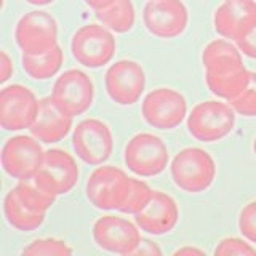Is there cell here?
Segmentation results:
<instances>
[{"label": "cell", "instance_id": "cell-17", "mask_svg": "<svg viewBox=\"0 0 256 256\" xmlns=\"http://www.w3.org/2000/svg\"><path fill=\"white\" fill-rule=\"evenodd\" d=\"M138 228L150 236H164L172 232L180 221V210L172 196L154 190L149 204L134 214Z\"/></svg>", "mask_w": 256, "mask_h": 256}, {"label": "cell", "instance_id": "cell-3", "mask_svg": "<svg viewBox=\"0 0 256 256\" xmlns=\"http://www.w3.org/2000/svg\"><path fill=\"white\" fill-rule=\"evenodd\" d=\"M236 126V110L221 101H204L188 116V132L200 142H214L226 138Z\"/></svg>", "mask_w": 256, "mask_h": 256}, {"label": "cell", "instance_id": "cell-18", "mask_svg": "<svg viewBox=\"0 0 256 256\" xmlns=\"http://www.w3.org/2000/svg\"><path fill=\"white\" fill-rule=\"evenodd\" d=\"M256 21L254 0H224L213 16L214 30L224 38L236 40Z\"/></svg>", "mask_w": 256, "mask_h": 256}, {"label": "cell", "instance_id": "cell-1", "mask_svg": "<svg viewBox=\"0 0 256 256\" xmlns=\"http://www.w3.org/2000/svg\"><path fill=\"white\" fill-rule=\"evenodd\" d=\"M206 86L216 98L228 102L242 93L250 82V70L244 66L242 53L228 40H213L202 52Z\"/></svg>", "mask_w": 256, "mask_h": 256}, {"label": "cell", "instance_id": "cell-24", "mask_svg": "<svg viewBox=\"0 0 256 256\" xmlns=\"http://www.w3.org/2000/svg\"><path fill=\"white\" fill-rule=\"evenodd\" d=\"M154 194V190L150 189L148 182H144L142 180H136L132 178L130 182V189H128V194L125 197L124 205L120 206L118 212L126 213V214H136L140 213L144 206L149 204V200Z\"/></svg>", "mask_w": 256, "mask_h": 256}, {"label": "cell", "instance_id": "cell-11", "mask_svg": "<svg viewBox=\"0 0 256 256\" xmlns=\"http://www.w3.org/2000/svg\"><path fill=\"white\" fill-rule=\"evenodd\" d=\"M72 148L77 157L88 165H102L114 149V138L106 122L100 118H85L74 128Z\"/></svg>", "mask_w": 256, "mask_h": 256}, {"label": "cell", "instance_id": "cell-31", "mask_svg": "<svg viewBox=\"0 0 256 256\" xmlns=\"http://www.w3.org/2000/svg\"><path fill=\"white\" fill-rule=\"evenodd\" d=\"M133 254H162V250H160L156 244L149 242V240H142L141 238V242H140L138 246H136V250L133 252Z\"/></svg>", "mask_w": 256, "mask_h": 256}, {"label": "cell", "instance_id": "cell-20", "mask_svg": "<svg viewBox=\"0 0 256 256\" xmlns=\"http://www.w3.org/2000/svg\"><path fill=\"white\" fill-rule=\"evenodd\" d=\"M4 214L6 222L12 228L21 232H30L36 230L44 224L45 213L34 212L20 198L14 189H12L4 198Z\"/></svg>", "mask_w": 256, "mask_h": 256}, {"label": "cell", "instance_id": "cell-15", "mask_svg": "<svg viewBox=\"0 0 256 256\" xmlns=\"http://www.w3.org/2000/svg\"><path fill=\"white\" fill-rule=\"evenodd\" d=\"M142 22L152 36L174 38L186 30L189 13L181 0H149L142 10Z\"/></svg>", "mask_w": 256, "mask_h": 256}, {"label": "cell", "instance_id": "cell-16", "mask_svg": "<svg viewBox=\"0 0 256 256\" xmlns=\"http://www.w3.org/2000/svg\"><path fill=\"white\" fill-rule=\"evenodd\" d=\"M93 240L101 250L117 254H133L141 242L138 224L120 216H102L93 224Z\"/></svg>", "mask_w": 256, "mask_h": 256}, {"label": "cell", "instance_id": "cell-26", "mask_svg": "<svg viewBox=\"0 0 256 256\" xmlns=\"http://www.w3.org/2000/svg\"><path fill=\"white\" fill-rule=\"evenodd\" d=\"M236 114L244 117H256V72H250V82L237 98L229 101Z\"/></svg>", "mask_w": 256, "mask_h": 256}, {"label": "cell", "instance_id": "cell-32", "mask_svg": "<svg viewBox=\"0 0 256 256\" xmlns=\"http://www.w3.org/2000/svg\"><path fill=\"white\" fill-rule=\"evenodd\" d=\"M84 2L90 8H93L94 12H100V10H104V8L110 6L114 2H117V0H84Z\"/></svg>", "mask_w": 256, "mask_h": 256}, {"label": "cell", "instance_id": "cell-12", "mask_svg": "<svg viewBox=\"0 0 256 256\" xmlns=\"http://www.w3.org/2000/svg\"><path fill=\"white\" fill-rule=\"evenodd\" d=\"M80 170L74 157L62 149L45 150L44 164L32 178L44 190L54 197L68 194L78 181Z\"/></svg>", "mask_w": 256, "mask_h": 256}, {"label": "cell", "instance_id": "cell-9", "mask_svg": "<svg viewBox=\"0 0 256 256\" xmlns=\"http://www.w3.org/2000/svg\"><path fill=\"white\" fill-rule=\"evenodd\" d=\"M144 122L157 130H173L188 114L186 98L173 88H156L146 94L141 104Z\"/></svg>", "mask_w": 256, "mask_h": 256}, {"label": "cell", "instance_id": "cell-6", "mask_svg": "<svg viewBox=\"0 0 256 256\" xmlns=\"http://www.w3.org/2000/svg\"><path fill=\"white\" fill-rule=\"evenodd\" d=\"M124 160L130 172L141 178H150L165 172L170 154L158 136L152 133H138L126 142Z\"/></svg>", "mask_w": 256, "mask_h": 256}, {"label": "cell", "instance_id": "cell-2", "mask_svg": "<svg viewBox=\"0 0 256 256\" xmlns=\"http://www.w3.org/2000/svg\"><path fill=\"white\" fill-rule=\"evenodd\" d=\"M170 172L176 188L189 194H198L213 184L216 178V164L206 150L186 148L174 156Z\"/></svg>", "mask_w": 256, "mask_h": 256}, {"label": "cell", "instance_id": "cell-27", "mask_svg": "<svg viewBox=\"0 0 256 256\" xmlns=\"http://www.w3.org/2000/svg\"><path fill=\"white\" fill-rule=\"evenodd\" d=\"M214 256H256V248L252 244L237 237H226L216 245Z\"/></svg>", "mask_w": 256, "mask_h": 256}, {"label": "cell", "instance_id": "cell-19", "mask_svg": "<svg viewBox=\"0 0 256 256\" xmlns=\"http://www.w3.org/2000/svg\"><path fill=\"white\" fill-rule=\"evenodd\" d=\"M72 128V117L61 112L53 102L52 96L40 100L38 112L34 124L29 128L30 134L40 142L53 144L60 142L69 134Z\"/></svg>", "mask_w": 256, "mask_h": 256}, {"label": "cell", "instance_id": "cell-29", "mask_svg": "<svg viewBox=\"0 0 256 256\" xmlns=\"http://www.w3.org/2000/svg\"><path fill=\"white\" fill-rule=\"evenodd\" d=\"M236 45L246 58L256 60V21L236 40Z\"/></svg>", "mask_w": 256, "mask_h": 256}, {"label": "cell", "instance_id": "cell-28", "mask_svg": "<svg viewBox=\"0 0 256 256\" xmlns=\"http://www.w3.org/2000/svg\"><path fill=\"white\" fill-rule=\"evenodd\" d=\"M238 230L248 242L256 244V200L242 208L238 216Z\"/></svg>", "mask_w": 256, "mask_h": 256}, {"label": "cell", "instance_id": "cell-5", "mask_svg": "<svg viewBox=\"0 0 256 256\" xmlns=\"http://www.w3.org/2000/svg\"><path fill=\"white\" fill-rule=\"evenodd\" d=\"M132 178L114 165L98 166L90 174L85 196L98 210H120L130 189Z\"/></svg>", "mask_w": 256, "mask_h": 256}, {"label": "cell", "instance_id": "cell-35", "mask_svg": "<svg viewBox=\"0 0 256 256\" xmlns=\"http://www.w3.org/2000/svg\"><path fill=\"white\" fill-rule=\"evenodd\" d=\"M253 150H254V156H256V138H254V142H253Z\"/></svg>", "mask_w": 256, "mask_h": 256}, {"label": "cell", "instance_id": "cell-25", "mask_svg": "<svg viewBox=\"0 0 256 256\" xmlns=\"http://www.w3.org/2000/svg\"><path fill=\"white\" fill-rule=\"evenodd\" d=\"M22 254L29 256H69L72 254V248L60 238L46 237V238H37L24 248Z\"/></svg>", "mask_w": 256, "mask_h": 256}, {"label": "cell", "instance_id": "cell-30", "mask_svg": "<svg viewBox=\"0 0 256 256\" xmlns=\"http://www.w3.org/2000/svg\"><path fill=\"white\" fill-rule=\"evenodd\" d=\"M13 74V62L6 52L0 53V82L5 84Z\"/></svg>", "mask_w": 256, "mask_h": 256}, {"label": "cell", "instance_id": "cell-10", "mask_svg": "<svg viewBox=\"0 0 256 256\" xmlns=\"http://www.w3.org/2000/svg\"><path fill=\"white\" fill-rule=\"evenodd\" d=\"M4 172L18 181L32 180L44 164L45 150L34 136L18 134L6 140L2 148Z\"/></svg>", "mask_w": 256, "mask_h": 256}, {"label": "cell", "instance_id": "cell-33", "mask_svg": "<svg viewBox=\"0 0 256 256\" xmlns=\"http://www.w3.org/2000/svg\"><path fill=\"white\" fill-rule=\"evenodd\" d=\"M205 252L200 250V248H194V246H182L178 248L176 252H173L174 256H180V254H204Z\"/></svg>", "mask_w": 256, "mask_h": 256}, {"label": "cell", "instance_id": "cell-22", "mask_svg": "<svg viewBox=\"0 0 256 256\" xmlns=\"http://www.w3.org/2000/svg\"><path fill=\"white\" fill-rule=\"evenodd\" d=\"M94 13L96 20L102 26H106L112 32H117V34H125V32L132 30L134 26L136 14L132 0H117L110 6Z\"/></svg>", "mask_w": 256, "mask_h": 256}, {"label": "cell", "instance_id": "cell-34", "mask_svg": "<svg viewBox=\"0 0 256 256\" xmlns=\"http://www.w3.org/2000/svg\"><path fill=\"white\" fill-rule=\"evenodd\" d=\"M28 4H30V5H36V6H42V5H50V4H53L54 0H26Z\"/></svg>", "mask_w": 256, "mask_h": 256}, {"label": "cell", "instance_id": "cell-7", "mask_svg": "<svg viewBox=\"0 0 256 256\" xmlns=\"http://www.w3.org/2000/svg\"><path fill=\"white\" fill-rule=\"evenodd\" d=\"M52 100L61 112L69 117L82 116L92 108L94 100L93 80L78 69H69L56 78Z\"/></svg>", "mask_w": 256, "mask_h": 256}, {"label": "cell", "instance_id": "cell-23", "mask_svg": "<svg viewBox=\"0 0 256 256\" xmlns=\"http://www.w3.org/2000/svg\"><path fill=\"white\" fill-rule=\"evenodd\" d=\"M16 194L20 196V198L26 204L29 208H32L34 212L38 213H45L50 210L52 205L54 204L56 197L48 194L46 190H44L42 188L36 184L32 180L28 181H20L16 186L13 188Z\"/></svg>", "mask_w": 256, "mask_h": 256}, {"label": "cell", "instance_id": "cell-8", "mask_svg": "<svg viewBox=\"0 0 256 256\" xmlns=\"http://www.w3.org/2000/svg\"><path fill=\"white\" fill-rule=\"evenodd\" d=\"M14 38L24 54L46 53L58 45V22L46 12H29L16 22Z\"/></svg>", "mask_w": 256, "mask_h": 256}, {"label": "cell", "instance_id": "cell-21", "mask_svg": "<svg viewBox=\"0 0 256 256\" xmlns=\"http://www.w3.org/2000/svg\"><path fill=\"white\" fill-rule=\"evenodd\" d=\"M64 62V53L60 45L42 54H24L21 56V64L24 72L34 80H48L60 72Z\"/></svg>", "mask_w": 256, "mask_h": 256}, {"label": "cell", "instance_id": "cell-4", "mask_svg": "<svg viewBox=\"0 0 256 256\" xmlns=\"http://www.w3.org/2000/svg\"><path fill=\"white\" fill-rule=\"evenodd\" d=\"M116 38L102 24H86L80 28L70 40L74 60L85 68L98 69L109 64L116 54Z\"/></svg>", "mask_w": 256, "mask_h": 256}, {"label": "cell", "instance_id": "cell-13", "mask_svg": "<svg viewBox=\"0 0 256 256\" xmlns=\"http://www.w3.org/2000/svg\"><path fill=\"white\" fill-rule=\"evenodd\" d=\"M38 100L28 86L8 85L0 92V126L5 132L30 128L38 112Z\"/></svg>", "mask_w": 256, "mask_h": 256}, {"label": "cell", "instance_id": "cell-14", "mask_svg": "<svg viewBox=\"0 0 256 256\" xmlns=\"http://www.w3.org/2000/svg\"><path fill=\"white\" fill-rule=\"evenodd\" d=\"M104 85L109 98L118 106H132L138 102L146 88V74L136 61L120 60L108 69Z\"/></svg>", "mask_w": 256, "mask_h": 256}]
</instances>
